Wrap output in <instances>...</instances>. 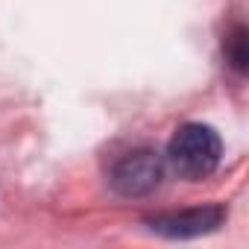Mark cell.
Segmentation results:
<instances>
[{"mask_svg": "<svg viewBox=\"0 0 249 249\" xmlns=\"http://www.w3.org/2000/svg\"><path fill=\"white\" fill-rule=\"evenodd\" d=\"M226 56H229V62L243 73L246 71V30L243 27H234L229 36H226Z\"/></svg>", "mask_w": 249, "mask_h": 249, "instance_id": "obj_4", "label": "cell"}, {"mask_svg": "<svg viewBox=\"0 0 249 249\" xmlns=\"http://www.w3.org/2000/svg\"><path fill=\"white\" fill-rule=\"evenodd\" d=\"M226 211L220 205H202V208H188V211H170V214H156L147 220V226L164 237H196L205 231H214L223 226Z\"/></svg>", "mask_w": 249, "mask_h": 249, "instance_id": "obj_3", "label": "cell"}, {"mask_svg": "<svg viewBox=\"0 0 249 249\" xmlns=\"http://www.w3.org/2000/svg\"><path fill=\"white\" fill-rule=\"evenodd\" d=\"M223 159V141L205 123H185L167 144V164L182 179H205Z\"/></svg>", "mask_w": 249, "mask_h": 249, "instance_id": "obj_1", "label": "cell"}, {"mask_svg": "<svg viewBox=\"0 0 249 249\" xmlns=\"http://www.w3.org/2000/svg\"><path fill=\"white\" fill-rule=\"evenodd\" d=\"M164 179V159L156 150H135L111 170V185L120 196H147Z\"/></svg>", "mask_w": 249, "mask_h": 249, "instance_id": "obj_2", "label": "cell"}]
</instances>
